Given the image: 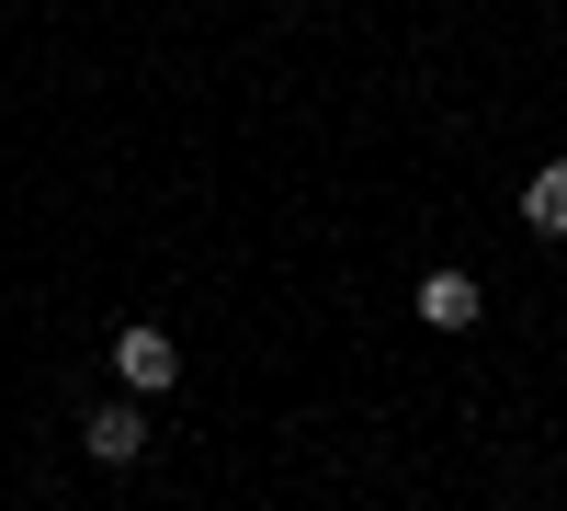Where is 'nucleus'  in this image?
<instances>
[{
	"label": "nucleus",
	"mask_w": 567,
	"mask_h": 511,
	"mask_svg": "<svg viewBox=\"0 0 567 511\" xmlns=\"http://www.w3.org/2000/svg\"><path fill=\"white\" fill-rule=\"evenodd\" d=\"M420 318H432V330H465V318H477V285H465V273H420Z\"/></svg>",
	"instance_id": "2"
},
{
	"label": "nucleus",
	"mask_w": 567,
	"mask_h": 511,
	"mask_svg": "<svg viewBox=\"0 0 567 511\" xmlns=\"http://www.w3.org/2000/svg\"><path fill=\"white\" fill-rule=\"evenodd\" d=\"M534 227H567V160L534 171Z\"/></svg>",
	"instance_id": "4"
},
{
	"label": "nucleus",
	"mask_w": 567,
	"mask_h": 511,
	"mask_svg": "<svg viewBox=\"0 0 567 511\" xmlns=\"http://www.w3.org/2000/svg\"><path fill=\"white\" fill-rule=\"evenodd\" d=\"M80 443L103 454V467H136V454H148V421H136V409H103V421H91Z\"/></svg>",
	"instance_id": "3"
},
{
	"label": "nucleus",
	"mask_w": 567,
	"mask_h": 511,
	"mask_svg": "<svg viewBox=\"0 0 567 511\" xmlns=\"http://www.w3.org/2000/svg\"><path fill=\"white\" fill-rule=\"evenodd\" d=\"M114 376H125V387H136V398H159V387H171V376H182V352H171V341H159V330H125V341H114Z\"/></svg>",
	"instance_id": "1"
}]
</instances>
